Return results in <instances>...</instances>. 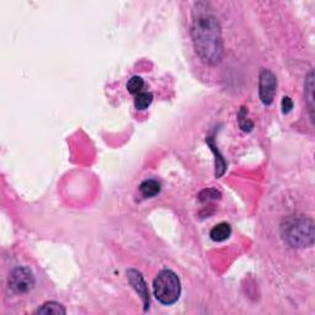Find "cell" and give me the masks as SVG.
<instances>
[{
  "label": "cell",
  "instance_id": "5bb4252c",
  "mask_svg": "<svg viewBox=\"0 0 315 315\" xmlns=\"http://www.w3.org/2000/svg\"><path fill=\"white\" fill-rule=\"evenodd\" d=\"M246 115H247L246 107H241L240 112H239L238 115V123L244 132H250V131H253L254 123L247 118Z\"/></svg>",
  "mask_w": 315,
  "mask_h": 315
},
{
  "label": "cell",
  "instance_id": "6da1fadb",
  "mask_svg": "<svg viewBox=\"0 0 315 315\" xmlns=\"http://www.w3.org/2000/svg\"><path fill=\"white\" fill-rule=\"evenodd\" d=\"M192 42L200 59L208 66L221 63L224 53L222 29L207 3H196L191 26Z\"/></svg>",
  "mask_w": 315,
  "mask_h": 315
},
{
  "label": "cell",
  "instance_id": "52a82bcc",
  "mask_svg": "<svg viewBox=\"0 0 315 315\" xmlns=\"http://www.w3.org/2000/svg\"><path fill=\"white\" fill-rule=\"evenodd\" d=\"M230 234H231L230 225L228 224V223L223 222V223H219V224L214 225V227L212 228L210 236L213 241L221 242V241L227 240V239L230 236Z\"/></svg>",
  "mask_w": 315,
  "mask_h": 315
},
{
  "label": "cell",
  "instance_id": "5b68a950",
  "mask_svg": "<svg viewBox=\"0 0 315 315\" xmlns=\"http://www.w3.org/2000/svg\"><path fill=\"white\" fill-rule=\"evenodd\" d=\"M259 79V94L264 105L270 106L275 99L277 90V78L269 69H263Z\"/></svg>",
  "mask_w": 315,
  "mask_h": 315
},
{
  "label": "cell",
  "instance_id": "7a4b0ae2",
  "mask_svg": "<svg viewBox=\"0 0 315 315\" xmlns=\"http://www.w3.org/2000/svg\"><path fill=\"white\" fill-rule=\"evenodd\" d=\"M281 236L291 247H310L314 244V222L304 216H289L281 224Z\"/></svg>",
  "mask_w": 315,
  "mask_h": 315
},
{
  "label": "cell",
  "instance_id": "8fae6325",
  "mask_svg": "<svg viewBox=\"0 0 315 315\" xmlns=\"http://www.w3.org/2000/svg\"><path fill=\"white\" fill-rule=\"evenodd\" d=\"M314 75L313 72L309 73L308 77H306L305 80V97L306 101H308V107H309V113H310V119L313 121V110H314V99H313V88H314V80H313Z\"/></svg>",
  "mask_w": 315,
  "mask_h": 315
},
{
  "label": "cell",
  "instance_id": "4fadbf2b",
  "mask_svg": "<svg viewBox=\"0 0 315 315\" xmlns=\"http://www.w3.org/2000/svg\"><path fill=\"white\" fill-rule=\"evenodd\" d=\"M144 86V80L142 79L138 75H135V77L131 78L127 83V90L130 91V94L137 95L142 91Z\"/></svg>",
  "mask_w": 315,
  "mask_h": 315
},
{
  "label": "cell",
  "instance_id": "7c38bea8",
  "mask_svg": "<svg viewBox=\"0 0 315 315\" xmlns=\"http://www.w3.org/2000/svg\"><path fill=\"white\" fill-rule=\"evenodd\" d=\"M153 101V94L149 91H141L136 95L135 106L137 110H146Z\"/></svg>",
  "mask_w": 315,
  "mask_h": 315
},
{
  "label": "cell",
  "instance_id": "30bf717a",
  "mask_svg": "<svg viewBox=\"0 0 315 315\" xmlns=\"http://www.w3.org/2000/svg\"><path fill=\"white\" fill-rule=\"evenodd\" d=\"M35 314H43V315H64L66 314V309L63 305H60L57 302H47L43 305H41Z\"/></svg>",
  "mask_w": 315,
  "mask_h": 315
},
{
  "label": "cell",
  "instance_id": "9a60e30c",
  "mask_svg": "<svg viewBox=\"0 0 315 315\" xmlns=\"http://www.w3.org/2000/svg\"><path fill=\"white\" fill-rule=\"evenodd\" d=\"M222 194L216 188H207L200 192L199 199L201 202H208V201H217L221 200Z\"/></svg>",
  "mask_w": 315,
  "mask_h": 315
},
{
  "label": "cell",
  "instance_id": "ba28073f",
  "mask_svg": "<svg viewBox=\"0 0 315 315\" xmlns=\"http://www.w3.org/2000/svg\"><path fill=\"white\" fill-rule=\"evenodd\" d=\"M206 142H207V144L210 146L212 152H213L214 155H216V177H222L223 175H224L225 169H227V163H225L224 158L222 157L219 150L217 149L213 138H212V137H208V138L206 139Z\"/></svg>",
  "mask_w": 315,
  "mask_h": 315
},
{
  "label": "cell",
  "instance_id": "2e32d148",
  "mask_svg": "<svg viewBox=\"0 0 315 315\" xmlns=\"http://www.w3.org/2000/svg\"><path fill=\"white\" fill-rule=\"evenodd\" d=\"M281 105H282V112L284 113V115L291 112L292 108H293V101H292L291 97H288V96L283 97Z\"/></svg>",
  "mask_w": 315,
  "mask_h": 315
},
{
  "label": "cell",
  "instance_id": "9c48e42d",
  "mask_svg": "<svg viewBox=\"0 0 315 315\" xmlns=\"http://www.w3.org/2000/svg\"><path fill=\"white\" fill-rule=\"evenodd\" d=\"M139 191L144 197H154L160 192V183L155 180H146L139 185Z\"/></svg>",
  "mask_w": 315,
  "mask_h": 315
},
{
  "label": "cell",
  "instance_id": "3957f363",
  "mask_svg": "<svg viewBox=\"0 0 315 315\" xmlns=\"http://www.w3.org/2000/svg\"><path fill=\"white\" fill-rule=\"evenodd\" d=\"M154 295L159 303L171 305L179 300L181 294V282L179 276L171 270H163L158 273L153 283Z\"/></svg>",
  "mask_w": 315,
  "mask_h": 315
},
{
  "label": "cell",
  "instance_id": "8992f818",
  "mask_svg": "<svg viewBox=\"0 0 315 315\" xmlns=\"http://www.w3.org/2000/svg\"><path fill=\"white\" fill-rule=\"evenodd\" d=\"M127 280L130 282L131 286L133 287V289L138 293L141 297L142 302H143L144 310H148L150 304V298H149V291H148V286L144 281L143 276L139 271H137L135 269H130L127 271Z\"/></svg>",
  "mask_w": 315,
  "mask_h": 315
},
{
  "label": "cell",
  "instance_id": "277c9868",
  "mask_svg": "<svg viewBox=\"0 0 315 315\" xmlns=\"http://www.w3.org/2000/svg\"><path fill=\"white\" fill-rule=\"evenodd\" d=\"M35 287V276L29 267H16L9 276V288L15 294H26Z\"/></svg>",
  "mask_w": 315,
  "mask_h": 315
}]
</instances>
